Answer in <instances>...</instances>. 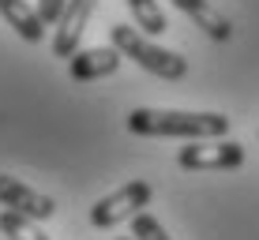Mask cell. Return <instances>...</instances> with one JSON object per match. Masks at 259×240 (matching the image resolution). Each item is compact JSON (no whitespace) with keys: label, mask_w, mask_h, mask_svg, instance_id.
Segmentation results:
<instances>
[{"label":"cell","mask_w":259,"mask_h":240,"mask_svg":"<svg viewBox=\"0 0 259 240\" xmlns=\"http://www.w3.org/2000/svg\"><path fill=\"white\" fill-rule=\"evenodd\" d=\"M0 233L8 240H49L38 225H34V218L15 214V210H4V214H0Z\"/></svg>","instance_id":"10"},{"label":"cell","mask_w":259,"mask_h":240,"mask_svg":"<svg viewBox=\"0 0 259 240\" xmlns=\"http://www.w3.org/2000/svg\"><path fill=\"white\" fill-rule=\"evenodd\" d=\"M0 19L12 26L23 41H30V45H38L46 38V23L38 19V12L26 0H0Z\"/></svg>","instance_id":"9"},{"label":"cell","mask_w":259,"mask_h":240,"mask_svg":"<svg viewBox=\"0 0 259 240\" xmlns=\"http://www.w3.org/2000/svg\"><path fill=\"white\" fill-rule=\"evenodd\" d=\"M117 240H132V236H117Z\"/></svg>","instance_id":"14"},{"label":"cell","mask_w":259,"mask_h":240,"mask_svg":"<svg viewBox=\"0 0 259 240\" xmlns=\"http://www.w3.org/2000/svg\"><path fill=\"white\" fill-rule=\"evenodd\" d=\"M169 4L181 8V12L188 15L207 38H214V41H229V38H233V23H229L210 0H169Z\"/></svg>","instance_id":"8"},{"label":"cell","mask_w":259,"mask_h":240,"mask_svg":"<svg viewBox=\"0 0 259 240\" xmlns=\"http://www.w3.org/2000/svg\"><path fill=\"white\" fill-rule=\"evenodd\" d=\"M64 4H68V0H38L34 12H38V19L46 23V26H53V23L60 19V12H64Z\"/></svg>","instance_id":"13"},{"label":"cell","mask_w":259,"mask_h":240,"mask_svg":"<svg viewBox=\"0 0 259 240\" xmlns=\"http://www.w3.org/2000/svg\"><path fill=\"white\" fill-rule=\"evenodd\" d=\"M120 68V49L117 45H98V49H75L68 57V72L75 83H94Z\"/></svg>","instance_id":"7"},{"label":"cell","mask_w":259,"mask_h":240,"mask_svg":"<svg viewBox=\"0 0 259 240\" xmlns=\"http://www.w3.org/2000/svg\"><path fill=\"white\" fill-rule=\"evenodd\" d=\"M128 8H132V15H136V26H143V30L154 38V34H165V15H162V8H158V0H128Z\"/></svg>","instance_id":"11"},{"label":"cell","mask_w":259,"mask_h":240,"mask_svg":"<svg viewBox=\"0 0 259 240\" xmlns=\"http://www.w3.org/2000/svg\"><path fill=\"white\" fill-rule=\"evenodd\" d=\"M0 207L15 210V214H26L34 221H49L57 214V203H53L49 195L26 188L23 180H15V176H8V173H0Z\"/></svg>","instance_id":"5"},{"label":"cell","mask_w":259,"mask_h":240,"mask_svg":"<svg viewBox=\"0 0 259 240\" xmlns=\"http://www.w3.org/2000/svg\"><path fill=\"white\" fill-rule=\"evenodd\" d=\"M181 169H237L244 165V147L229 139H188V147L177 150Z\"/></svg>","instance_id":"4"},{"label":"cell","mask_w":259,"mask_h":240,"mask_svg":"<svg viewBox=\"0 0 259 240\" xmlns=\"http://www.w3.org/2000/svg\"><path fill=\"white\" fill-rule=\"evenodd\" d=\"M128 131L147 139H222L229 131V117L181 109H132Z\"/></svg>","instance_id":"1"},{"label":"cell","mask_w":259,"mask_h":240,"mask_svg":"<svg viewBox=\"0 0 259 240\" xmlns=\"http://www.w3.org/2000/svg\"><path fill=\"white\" fill-rule=\"evenodd\" d=\"M143 207H150V184L147 180H128L124 188H117L113 195L98 199L91 207V225L94 229H113L120 221L136 218Z\"/></svg>","instance_id":"3"},{"label":"cell","mask_w":259,"mask_h":240,"mask_svg":"<svg viewBox=\"0 0 259 240\" xmlns=\"http://www.w3.org/2000/svg\"><path fill=\"white\" fill-rule=\"evenodd\" d=\"M109 41L120 49V57L136 60L143 72H150V75H158V79H173V83H177V79L188 75V60H184L181 53L154 45L150 38H143L136 26H128V23L109 26Z\"/></svg>","instance_id":"2"},{"label":"cell","mask_w":259,"mask_h":240,"mask_svg":"<svg viewBox=\"0 0 259 240\" xmlns=\"http://www.w3.org/2000/svg\"><path fill=\"white\" fill-rule=\"evenodd\" d=\"M94 8H98V0H68V4H64L60 19L53 23V26H57V34H53V53H57V57H71V53L79 49Z\"/></svg>","instance_id":"6"},{"label":"cell","mask_w":259,"mask_h":240,"mask_svg":"<svg viewBox=\"0 0 259 240\" xmlns=\"http://www.w3.org/2000/svg\"><path fill=\"white\" fill-rule=\"evenodd\" d=\"M132 236H136V240H173L162 229V221H158L154 214H143V210L132 218Z\"/></svg>","instance_id":"12"}]
</instances>
